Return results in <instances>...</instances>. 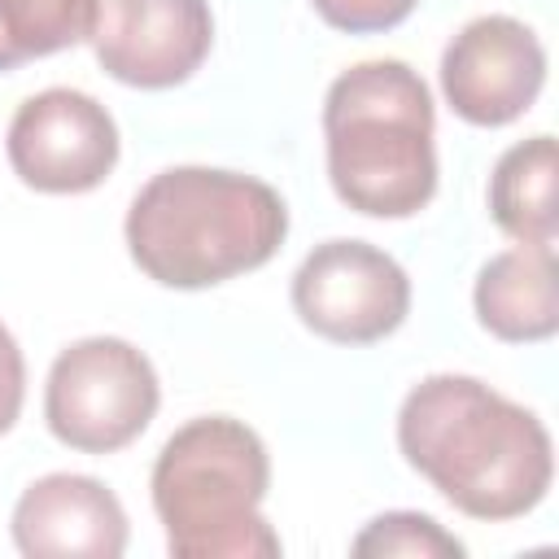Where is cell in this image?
Returning a JSON list of instances; mask_svg holds the SVG:
<instances>
[{
  "instance_id": "6da1fadb",
  "label": "cell",
  "mask_w": 559,
  "mask_h": 559,
  "mask_svg": "<svg viewBox=\"0 0 559 559\" xmlns=\"http://www.w3.org/2000/svg\"><path fill=\"white\" fill-rule=\"evenodd\" d=\"M406 463L472 520H520L555 480L546 424L476 376H428L397 411Z\"/></svg>"
},
{
  "instance_id": "7a4b0ae2",
  "label": "cell",
  "mask_w": 559,
  "mask_h": 559,
  "mask_svg": "<svg viewBox=\"0 0 559 559\" xmlns=\"http://www.w3.org/2000/svg\"><path fill=\"white\" fill-rule=\"evenodd\" d=\"M122 231L153 284L192 293L271 262L288 236V205L253 175L170 166L135 192Z\"/></svg>"
},
{
  "instance_id": "3957f363",
  "label": "cell",
  "mask_w": 559,
  "mask_h": 559,
  "mask_svg": "<svg viewBox=\"0 0 559 559\" xmlns=\"http://www.w3.org/2000/svg\"><path fill=\"white\" fill-rule=\"evenodd\" d=\"M437 114L428 83L393 57L332 79L323 144L332 192L367 218H411L437 192Z\"/></svg>"
},
{
  "instance_id": "277c9868",
  "label": "cell",
  "mask_w": 559,
  "mask_h": 559,
  "mask_svg": "<svg viewBox=\"0 0 559 559\" xmlns=\"http://www.w3.org/2000/svg\"><path fill=\"white\" fill-rule=\"evenodd\" d=\"M148 489L175 559H275L284 550L262 515L271 454L245 419L201 415L175 428Z\"/></svg>"
},
{
  "instance_id": "5b68a950",
  "label": "cell",
  "mask_w": 559,
  "mask_h": 559,
  "mask_svg": "<svg viewBox=\"0 0 559 559\" xmlns=\"http://www.w3.org/2000/svg\"><path fill=\"white\" fill-rule=\"evenodd\" d=\"M162 384L144 349L122 336H83L66 345L44 384L48 432L79 454L131 445L157 415Z\"/></svg>"
},
{
  "instance_id": "8992f818",
  "label": "cell",
  "mask_w": 559,
  "mask_h": 559,
  "mask_svg": "<svg viewBox=\"0 0 559 559\" xmlns=\"http://www.w3.org/2000/svg\"><path fill=\"white\" fill-rule=\"evenodd\" d=\"M293 310L323 341L371 345L406 323L411 275L367 240H323L293 275Z\"/></svg>"
},
{
  "instance_id": "52a82bcc",
  "label": "cell",
  "mask_w": 559,
  "mask_h": 559,
  "mask_svg": "<svg viewBox=\"0 0 559 559\" xmlns=\"http://www.w3.org/2000/svg\"><path fill=\"white\" fill-rule=\"evenodd\" d=\"M4 148L26 188L79 197L100 188L118 166V122L79 87H44L17 105Z\"/></svg>"
},
{
  "instance_id": "ba28073f",
  "label": "cell",
  "mask_w": 559,
  "mask_h": 559,
  "mask_svg": "<svg viewBox=\"0 0 559 559\" xmlns=\"http://www.w3.org/2000/svg\"><path fill=\"white\" fill-rule=\"evenodd\" d=\"M546 83V48L520 17H472L441 52L445 105L472 127H507L533 109Z\"/></svg>"
},
{
  "instance_id": "9c48e42d",
  "label": "cell",
  "mask_w": 559,
  "mask_h": 559,
  "mask_svg": "<svg viewBox=\"0 0 559 559\" xmlns=\"http://www.w3.org/2000/svg\"><path fill=\"white\" fill-rule=\"evenodd\" d=\"M92 48L100 70L127 87L188 83L214 48L210 0H100Z\"/></svg>"
},
{
  "instance_id": "30bf717a",
  "label": "cell",
  "mask_w": 559,
  "mask_h": 559,
  "mask_svg": "<svg viewBox=\"0 0 559 559\" xmlns=\"http://www.w3.org/2000/svg\"><path fill=\"white\" fill-rule=\"evenodd\" d=\"M9 528L13 546L31 559H118L131 533L118 493L83 472H48L31 480Z\"/></svg>"
},
{
  "instance_id": "8fae6325",
  "label": "cell",
  "mask_w": 559,
  "mask_h": 559,
  "mask_svg": "<svg viewBox=\"0 0 559 559\" xmlns=\"http://www.w3.org/2000/svg\"><path fill=\"white\" fill-rule=\"evenodd\" d=\"M472 306L485 332L511 345L550 341L559 332V271L555 249L520 245L493 253L472 288Z\"/></svg>"
},
{
  "instance_id": "7c38bea8",
  "label": "cell",
  "mask_w": 559,
  "mask_h": 559,
  "mask_svg": "<svg viewBox=\"0 0 559 559\" xmlns=\"http://www.w3.org/2000/svg\"><path fill=\"white\" fill-rule=\"evenodd\" d=\"M555 175H559L555 135L520 140L498 157L489 175V214L511 240L555 249V227H559Z\"/></svg>"
},
{
  "instance_id": "4fadbf2b",
  "label": "cell",
  "mask_w": 559,
  "mask_h": 559,
  "mask_svg": "<svg viewBox=\"0 0 559 559\" xmlns=\"http://www.w3.org/2000/svg\"><path fill=\"white\" fill-rule=\"evenodd\" d=\"M100 22V0H0V74L22 61L87 44Z\"/></svg>"
},
{
  "instance_id": "5bb4252c",
  "label": "cell",
  "mask_w": 559,
  "mask_h": 559,
  "mask_svg": "<svg viewBox=\"0 0 559 559\" xmlns=\"http://www.w3.org/2000/svg\"><path fill=\"white\" fill-rule=\"evenodd\" d=\"M354 559H463L467 546L424 511H384L354 542Z\"/></svg>"
},
{
  "instance_id": "9a60e30c",
  "label": "cell",
  "mask_w": 559,
  "mask_h": 559,
  "mask_svg": "<svg viewBox=\"0 0 559 559\" xmlns=\"http://www.w3.org/2000/svg\"><path fill=\"white\" fill-rule=\"evenodd\" d=\"M314 13L345 35H380L402 26L419 0H310Z\"/></svg>"
},
{
  "instance_id": "2e32d148",
  "label": "cell",
  "mask_w": 559,
  "mask_h": 559,
  "mask_svg": "<svg viewBox=\"0 0 559 559\" xmlns=\"http://www.w3.org/2000/svg\"><path fill=\"white\" fill-rule=\"evenodd\" d=\"M22 402H26V362L13 332L0 323V437L17 424Z\"/></svg>"
}]
</instances>
